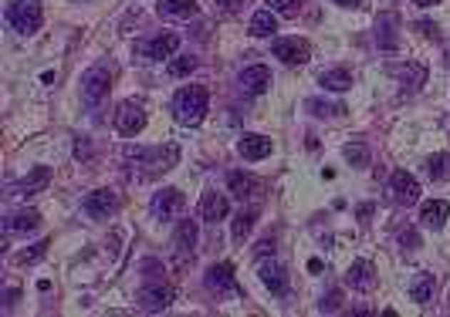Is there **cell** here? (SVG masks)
<instances>
[{
	"mask_svg": "<svg viewBox=\"0 0 450 317\" xmlns=\"http://www.w3.org/2000/svg\"><path fill=\"white\" fill-rule=\"evenodd\" d=\"M227 186H231V192L237 196V199H247V196H254V192H257V179L237 169V172L227 176Z\"/></svg>",
	"mask_w": 450,
	"mask_h": 317,
	"instance_id": "obj_28",
	"label": "cell"
},
{
	"mask_svg": "<svg viewBox=\"0 0 450 317\" xmlns=\"http://www.w3.org/2000/svg\"><path fill=\"white\" fill-rule=\"evenodd\" d=\"M116 128L126 135V139H136L142 128H146V108H142V102H122L116 112Z\"/></svg>",
	"mask_w": 450,
	"mask_h": 317,
	"instance_id": "obj_7",
	"label": "cell"
},
{
	"mask_svg": "<svg viewBox=\"0 0 450 317\" xmlns=\"http://www.w3.org/2000/svg\"><path fill=\"white\" fill-rule=\"evenodd\" d=\"M251 34L254 38H271V34H278V17L274 11H257L251 17Z\"/></svg>",
	"mask_w": 450,
	"mask_h": 317,
	"instance_id": "obj_27",
	"label": "cell"
},
{
	"mask_svg": "<svg viewBox=\"0 0 450 317\" xmlns=\"http://www.w3.org/2000/svg\"><path fill=\"white\" fill-rule=\"evenodd\" d=\"M346 284L352 287V291L369 293L376 287V266L369 264V260H356V264L346 270Z\"/></svg>",
	"mask_w": 450,
	"mask_h": 317,
	"instance_id": "obj_16",
	"label": "cell"
},
{
	"mask_svg": "<svg viewBox=\"0 0 450 317\" xmlns=\"http://www.w3.org/2000/svg\"><path fill=\"white\" fill-rule=\"evenodd\" d=\"M416 7H434V4H440V0H413Z\"/></svg>",
	"mask_w": 450,
	"mask_h": 317,
	"instance_id": "obj_42",
	"label": "cell"
},
{
	"mask_svg": "<svg viewBox=\"0 0 450 317\" xmlns=\"http://www.w3.org/2000/svg\"><path fill=\"white\" fill-rule=\"evenodd\" d=\"M376 44L379 51H396L399 48V14L396 11H383L376 21Z\"/></svg>",
	"mask_w": 450,
	"mask_h": 317,
	"instance_id": "obj_11",
	"label": "cell"
},
{
	"mask_svg": "<svg viewBox=\"0 0 450 317\" xmlns=\"http://www.w3.org/2000/svg\"><path fill=\"white\" fill-rule=\"evenodd\" d=\"M389 75L396 78L399 85L406 91H416V88H424V81H426V68L420 61H406V64H389Z\"/></svg>",
	"mask_w": 450,
	"mask_h": 317,
	"instance_id": "obj_13",
	"label": "cell"
},
{
	"mask_svg": "<svg viewBox=\"0 0 450 317\" xmlns=\"http://www.w3.org/2000/svg\"><path fill=\"white\" fill-rule=\"evenodd\" d=\"M356 216H359L362 223H366V219H369V216H373V206L366 203V206H359V209H356Z\"/></svg>",
	"mask_w": 450,
	"mask_h": 317,
	"instance_id": "obj_38",
	"label": "cell"
},
{
	"mask_svg": "<svg viewBox=\"0 0 450 317\" xmlns=\"http://www.w3.org/2000/svg\"><path fill=\"white\" fill-rule=\"evenodd\" d=\"M257 277H261V284H264L271 293H278V297L288 291V274H284V266L274 264V260H271V264L257 266Z\"/></svg>",
	"mask_w": 450,
	"mask_h": 317,
	"instance_id": "obj_22",
	"label": "cell"
},
{
	"mask_svg": "<svg viewBox=\"0 0 450 317\" xmlns=\"http://www.w3.org/2000/svg\"><path fill=\"white\" fill-rule=\"evenodd\" d=\"M403 246H420V237L416 233H403Z\"/></svg>",
	"mask_w": 450,
	"mask_h": 317,
	"instance_id": "obj_37",
	"label": "cell"
},
{
	"mask_svg": "<svg viewBox=\"0 0 450 317\" xmlns=\"http://www.w3.org/2000/svg\"><path fill=\"white\" fill-rule=\"evenodd\" d=\"M206 105H210V95H206L204 85H190V88H180L176 98H173V115L180 125H200L206 115Z\"/></svg>",
	"mask_w": 450,
	"mask_h": 317,
	"instance_id": "obj_1",
	"label": "cell"
},
{
	"mask_svg": "<svg viewBox=\"0 0 450 317\" xmlns=\"http://www.w3.org/2000/svg\"><path fill=\"white\" fill-rule=\"evenodd\" d=\"M389 196L403 206H413L420 199V182H416V176H410L406 169H396V172L389 176Z\"/></svg>",
	"mask_w": 450,
	"mask_h": 317,
	"instance_id": "obj_10",
	"label": "cell"
},
{
	"mask_svg": "<svg viewBox=\"0 0 450 317\" xmlns=\"http://www.w3.org/2000/svg\"><path fill=\"white\" fill-rule=\"evenodd\" d=\"M426 172H430V179H434V182H447V179H450V155L447 152L434 155V159L426 162Z\"/></svg>",
	"mask_w": 450,
	"mask_h": 317,
	"instance_id": "obj_29",
	"label": "cell"
},
{
	"mask_svg": "<svg viewBox=\"0 0 450 317\" xmlns=\"http://www.w3.org/2000/svg\"><path fill=\"white\" fill-rule=\"evenodd\" d=\"M254 219H257L254 209H247V213H237V219H234V229H231L234 240L244 243V237H251V229H254Z\"/></svg>",
	"mask_w": 450,
	"mask_h": 317,
	"instance_id": "obj_30",
	"label": "cell"
},
{
	"mask_svg": "<svg viewBox=\"0 0 450 317\" xmlns=\"http://www.w3.org/2000/svg\"><path fill=\"white\" fill-rule=\"evenodd\" d=\"M416 27H420V31H426V34H437V24H430V21H420Z\"/></svg>",
	"mask_w": 450,
	"mask_h": 317,
	"instance_id": "obj_40",
	"label": "cell"
},
{
	"mask_svg": "<svg viewBox=\"0 0 450 317\" xmlns=\"http://www.w3.org/2000/svg\"><path fill=\"white\" fill-rule=\"evenodd\" d=\"M7 24L17 34H34L44 24V11H41L38 0H14L11 7H7Z\"/></svg>",
	"mask_w": 450,
	"mask_h": 317,
	"instance_id": "obj_3",
	"label": "cell"
},
{
	"mask_svg": "<svg viewBox=\"0 0 450 317\" xmlns=\"http://www.w3.org/2000/svg\"><path fill=\"white\" fill-rule=\"evenodd\" d=\"M109 85H112V75L105 64H91L89 71L81 75V98L85 105H99L109 95Z\"/></svg>",
	"mask_w": 450,
	"mask_h": 317,
	"instance_id": "obj_4",
	"label": "cell"
},
{
	"mask_svg": "<svg viewBox=\"0 0 450 317\" xmlns=\"http://www.w3.org/2000/svg\"><path fill=\"white\" fill-rule=\"evenodd\" d=\"M346 159L356 165V169H366V165H369V149H366L362 142H352V145H346Z\"/></svg>",
	"mask_w": 450,
	"mask_h": 317,
	"instance_id": "obj_31",
	"label": "cell"
},
{
	"mask_svg": "<svg viewBox=\"0 0 450 317\" xmlns=\"http://www.w3.org/2000/svg\"><path fill=\"white\" fill-rule=\"evenodd\" d=\"M237 152L244 155L247 162H261L271 155V139L268 135H254V132H244L241 142H237Z\"/></svg>",
	"mask_w": 450,
	"mask_h": 317,
	"instance_id": "obj_18",
	"label": "cell"
},
{
	"mask_svg": "<svg viewBox=\"0 0 450 317\" xmlns=\"http://www.w3.org/2000/svg\"><path fill=\"white\" fill-rule=\"evenodd\" d=\"M85 213L91 219H109V216L119 213V196L112 189H95L85 196Z\"/></svg>",
	"mask_w": 450,
	"mask_h": 317,
	"instance_id": "obj_12",
	"label": "cell"
},
{
	"mask_svg": "<svg viewBox=\"0 0 450 317\" xmlns=\"http://www.w3.org/2000/svg\"><path fill=\"white\" fill-rule=\"evenodd\" d=\"M339 304H342V293H339V291H332L329 297H321L319 311H321V314H335V311H339Z\"/></svg>",
	"mask_w": 450,
	"mask_h": 317,
	"instance_id": "obj_36",
	"label": "cell"
},
{
	"mask_svg": "<svg viewBox=\"0 0 450 317\" xmlns=\"http://www.w3.org/2000/svg\"><path fill=\"white\" fill-rule=\"evenodd\" d=\"M193 246H196V223H193V219H183L180 227H176V237H173V254H176V264L193 260Z\"/></svg>",
	"mask_w": 450,
	"mask_h": 317,
	"instance_id": "obj_14",
	"label": "cell"
},
{
	"mask_svg": "<svg viewBox=\"0 0 450 317\" xmlns=\"http://www.w3.org/2000/svg\"><path fill=\"white\" fill-rule=\"evenodd\" d=\"M217 4L224 11H237V7H241V0H217Z\"/></svg>",
	"mask_w": 450,
	"mask_h": 317,
	"instance_id": "obj_39",
	"label": "cell"
},
{
	"mask_svg": "<svg viewBox=\"0 0 450 317\" xmlns=\"http://www.w3.org/2000/svg\"><path fill=\"white\" fill-rule=\"evenodd\" d=\"M271 51H274V58H278V61L291 64V68H298V64H305L311 58L309 41H301V38H274Z\"/></svg>",
	"mask_w": 450,
	"mask_h": 317,
	"instance_id": "obj_8",
	"label": "cell"
},
{
	"mask_svg": "<svg viewBox=\"0 0 450 317\" xmlns=\"http://www.w3.org/2000/svg\"><path fill=\"white\" fill-rule=\"evenodd\" d=\"M434 291H437L434 274H416V280L410 284V297L416 304H430V301H434Z\"/></svg>",
	"mask_w": 450,
	"mask_h": 317,
	"instance_id": "obj_26",
	"label": "cell"
},
{
	"mask_svg": "<svg viewBox=\"0 0 450 317\" xmlns=\"http://www.w3.org/2000/svg\"><path fill=\"white\" fill-rule=\"evenodd\" d=\"M44 250H48V240H41V243H34V246H27V250L17 256V260H21V264H38L41 256H44Z\"/></svg>",
	"mask_w": 450,
	"mask_h": 317,
	"instance_id": "obj_35",
	"label": "cell"
},
{
	"mask_svg": "<svg viewBox=\"0 0 450 317\" xmlns=\"http://www.w3.org/2000/svg\"><path fill=\"white\" fill-rule=\"evenodd\" d=\"M241 88L247 91V95H264V91L271 88V71L264 68V64H251V68H244L241 71Z\"/></svg>",
	"mask_w": 450,
	"mask_h": 317,
	"instance_id": "obj_19",
	"label": "cell"
},
{
	"mask_svg": "<svg viewBox=\"0 0 450 317\" xmlns=\"http://www.w3.org/2000/svg\"><path fill=\"white\" fill-rule=\"evenodd\" d=\"M38 227H41L38 209H17V213H11L4 219V233L7 237H14V233H31V229H38Z\"/></svg>",
	"mask_w": 450,
	"mask_h": 317,
	"instance_id": "obj_21",
	"label": "cell"
},
{
	"mask_svg": "<svg viewBox=\"0 0 450 317\" xmlns=\"http://www.w3.org/2000/svg\"><path fill=\"white\" fill-rule=\"evenodd\" d=\"M204 284H206V291L217 293V297H224V293H241L237 280H234L231 264H214V266H206Z\"/></svg>",
	"mask_w": 450,
	"mask_h": 317,
	"instance_id": "obj_9",
	"label": "cell"
},
{
	"mask_svg": "<svg viewBox=\"0 0 450 317\" xmlns=\"http://www.w3.org/2000/svg\"><path fill=\"white\" fill-rule=\"evenodd\" d=\"M48 182H51V169H48V165H38L31 176H24L21 182H14L11 196H14V199H21V196H34V192L48 189Z\"/></svg>",
	"mask_w": 450,
	"mask_h": 317,
	"instance_id": "obj_17",
	"label": "cell"
},
{
	"mask_svg": "<svg viewBox=\"0 0 450 317\" xmlns=\"http://www.w3.org/2000/svg\"><path fill=\"white\" fill-rule=\"evenodd\" d=\"M332 4H342V7H362L366 0H332Z\"/></svg>",
	"mask_w": 450,
	"mask_h": 317,
	"instance_id": "obj_41",
	"label": "cell"
},
{
	"mask_svg": "<svg viewBox=\"0 0 450 317\" xmlns=\"http://www.w3.org/2000/svg\"><path fill=\"white\" fill-rule=\"evenodd\" d=\"M176 48H180V34L163 31V34H156V38L142 41L136 51H139L146 61H166V58H173V54H176Z\"/></svg>",
	"mask_w": 450,
	"mask_h": 317,
	"instance_id": "obj_6",
	"label": "cell"
},
{
	"mask_svg": "<svg viewBox=\"0 0 450 317\" xmlns=\"http://www.w3.org/2000/svg\"><path fill=\"white\" fill-rule=\"evenodd\" d=\"M129 159H132V165L136 169H142L139 176L149 179V176H163V172H169L173 165H176V159H180V149L176 145H159V149H139V152H129Z\"/></svg>",
	"mask_w": 450,
	"mask_h": 317,
	"instance_id": "obj_2",
	"label": "cell"
},
{
	"mask_svg": "<svg viewBox=\"0 0 450 317\" xmlns=\"http://www.w3.org/2000/svg\"><path fill=\"white\" fill-rule=\"evenodd\" d=\"M301 4H305V0H268V7H271V11L284 14V17H295Z\"/></svg>",
	"mask_w": 450,
	"mask_h": 317,
	"instance_id": "obj_33",
	"label": "cell"
},
{
	"mask_svg": "<svg viewBox=\"0 0 450 317\" xmlns=\"http://www.w3.org/2000/svg\"><path fill=\"white\" fill-rule=\"evenodd\" d=\"M227 213H231L227 196H220V192H214V189H206L204 196H200V216H204L206 223H220Z\"/></svg>",
	"mask_w": 450,
	"mask_h": 317,
	"instance_id": "obj_20",
	"label": "cell"
},
{
	"mask_svg": "<svg viewBox=\"0 0 450 317\" xmlns=\"http://www.w3.org/2000/svg\"><path fill=\"white\" fill-rule=\"evenodd\" d=\"M309 112L325 118V115H346V108H342V105H332V102H309Z\"/></svg>",
	"mask_w": 450,
	"mask_h": 317,
	"instance_id": "obj_34",
	"label": "cell"
},
{
	"mask_svg": "<svg viewBox=\"0 0 450 317\" xmlns=\"http://www.w3.org/2000/svg\"><path fill=\"white\" fill-rule=\"evenodd\" d=\"M183 206H186V199H183L180 189H159L153 196V216L156 219H173Z\"/></svg>",
	"mask_w": 450,
	"mask_h": 317,
	"instance_id": "obj_15",
	"label": "cell"
},
{
	"mask_svg": "<svg viewBox=\"0 0 450 317\" xmlns=\"http://www.w3.org/2000/svg\"><path fill=\"white\" fill-rule=\"evenodd\" d=\"M159 4V14H166V17H176V21H190L196 17V0H156Z\"/></svg>",
	"mask_w": 450,
	"mask_h": 317,
	"instance_id": "obj_25",
	"label": "cell"
},
{
	"mask_svg": "<svg viewBox=\"0 0 450 317\" xmlns=\"http://www.w3.org/2000/svg\"><path fill=\"white\" fill-rule=\"evenodd\" d=\"M319 85L325 91H339V95H342V91L352 88V71H349V68H332V71H321Z\"/></svg>",
	"mask_w": 450,
	"mask_h": 317,
	"instance_id": "obj_24",
	"label": "cell"
},
{
	"mask_svg": "<svg viewBox=\"0 0 450 317\" xmlns=\"http://www.w3.org/2000/svg\"><path fill=\"white\" fill-rule=\"evenodd\" d=\"M173 287H169L166 280H146L139 287V307L142 311H149V314H156V311H166L169 304H173Z\"/></svg>",
	"mask_w": 450,
	"mask_h": 317,
	"instance_id": "obj_5",
	"label": "cell"
},
{
	"mask_svg": "<svg viewBox=\"0 0 450 317\" xmlns=\"http://www.w3.org/2000/svg\"><path fill=\"white\" fill-rule=\"evenodd\" d=\"M447 216H450V206L444 203V199H426V203L420 206V223H424L426 229H440L447 223Z\"/></svg>",
	"mask_w": 450,
	"mask_h": 317,
	"instance_id": "obj_23",
	"label": "cell"
},
{
	"mask_svg": "<svg viewBox=\"0 0 450 317\" xmlns=\"http://www.w3.org/2000/svg\"><path fill=\"white\" fill-rule=\"evenodd\" d=\"M193 68H196V58L193 54H180V58H173V64H169V75L183 78V75H190Z\"/></svg>",
	"mask_w": 450,
	"mask_h": 317,
	"instance_id": "obj_32",
	"label": "cell"
}]
</instances>
